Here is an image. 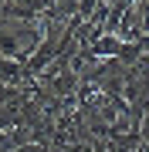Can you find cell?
<instances>
[{"label": "cell", "mask_w": 149, "mask_h": 152, "mask_svg": "<svg viewBox=\"0 0 149 152\" xmlns=\"http://www.w3.org/2000/svg\"><path fill=\"white\" fill-rule=\"evenodd\" d=\"M0 81H4V85H10V88L24 85V81H27V68H24L21 61H10V58H0Z\"/></svg>", "instance_id": "1"}, {"label": "cell", "mask_w": 149, "mask_h": 152, "mask_svg": "<svg viewBox=\"0 0 149 152\" xmlns=\"http://www.w3.org/2000/svg\"><path fill=\"white\" fill-rule=\"evenodd\" d=\"M17 152H48V145L44 142H27V145H21Z\"/></svg>", "instance_id": "3"}, {"label": "cell", "mask_w": 149, "mask_h": 152, "mask_svg": "<svg viewBox=\"0 0 149 152\" xmlns=\"http://www.w3.org/2000/svg\"><path fill=\"white\" fill-rule=\"evenodd\" d=\"M102 7V0H78V20L85 17H95V10Z\"/></svg>", "instance_id": "2"}]
</instances>
